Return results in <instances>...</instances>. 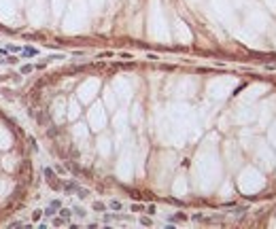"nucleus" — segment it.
Returning <instances> with one entry per match:
<instances>
[{"label": "nucleus", "mask_w": 276, "mask_h": 229, "mask_svg": "<svg viewBox=\"0 0 276 229\" xmlns=\"http://www.w3.org/2000/svg\"><path fill=\"white\" fill-rule=\"evenodd\" d=\"M94 210H98V212H102V210H106V206L102 204V201H96V204H94Z\"/></svg>", "instance_id": "obj_1"}, {"label": "nucleus", "mask_w": 276, "mask_h": 229, "mask_svg": "<svg viewBox=\"0 0 276 229\" xmlns=\"http://www.w3.org/2000/svg\"><path fill=\"white\" fill-rule=\"evenodd\" d=\"M111 208H115V210H119V208H121V204H119V201H111Z\"/></svg>", "instance_id": "obj_2"}]
</instances>
